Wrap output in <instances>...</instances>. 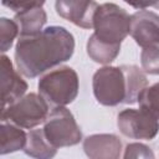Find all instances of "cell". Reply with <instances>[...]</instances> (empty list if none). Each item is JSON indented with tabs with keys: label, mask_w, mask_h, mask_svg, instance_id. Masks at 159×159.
<instances>
[{
	"label": "cell",
	"mask_w": 159,
	"mask_h": 159,
	"mask_svg": "<svg viewBox=\"0 0 159 159\" xmlns=\"http://www.w3.org/2000/svg\"><path fill=\"white\" fill-rule=\"evenodd\" d=\"M73 52V35L62 26H48L36 35L19 37L15 65L22 76L34 78L68 61Z\"/></svg>",
	"instance_id": "1"
},
{
	"label": "cell",
	"mask_w": 159,
	"mask_h": 159,
	"mask_svg": "<svg viewBox=\"0 0 159 159\" xmlns=\"http://www.w3.org/2000/svg\"><path fill=\"white\" fill-rule=\"evenodd\" d=\"M39 93L52 106H67L72 103L80 89L77 72L70 66H60L45 73L37 84Z\"/></svg>",
	"instance_id": "2"
},
{
	"label": "cell",
	"mask_w": 159,
	"mask_h": 159,
	"mask_svg": "<svg viewBox=\"0 0 159 159\" xmlns=\"http://www.w3.org/2000/svg\"><path fill=\"white\" fill-rule=\"evenodd\" d=\"M50 104L39 93H27L14 103L1 108V120L14 123L21 128L32 129L45 123Z\"/></svg>",
	"instance_id": "3"
},
{
	"label": "cell",
	"mask_w": 159,
	"mask_h": 159,
	"mask_svg": "<svg viewBox=\"0 0 159 159\" xmlns=\"http://www.w3.org/2000/svg\"><path fill=\"white\" fill-rule=\"evenodd\" d=\"M93 94L102 106L114 107L127 101V77L123 66L98 68L92 78Z\"/></svg>",
	"instance_id": "4"
},
{
	"label": "cell",
	"mask_w": 159,
	"mask_h": 159,
	"mask_svg": "<svg viewBox=\"0 0 159 159\" xmlns=\"http://www.w3.org/2000/svg\"><path fill=\"white\" fill-rule=\"evenodd\" d=\"M129 22L130 16L123 7L113 2H104L96 9L93 34L103 41L120 43L129 34Z\"/></svg>",
	"instance_id": "5"
},
{
	"label": "cell",
	"mask_w": 159,
	"mask_h": 159,
	"mask_svg": "<svg viewBox=\"0 0 159 159\" xmlns=\"http://www.w3.org/2000/svg\"><path fill=\"white\" fill-rule=\"evenodd\" d=\"M43 133L55 148L72 147L82 140V132L72 112L65 106L53 107L43 124Z\"/></svg>",
	"instance_id": "6"
},
{
	"label": "cell",
	"mask_w": 159,
	"mask_h": 159,
	"mask_svg": "<svg viewBox=\"0 0 159 159\" xmlns=\"http://www.w3.org/2000/svg\"><path fill=\"white\" fill-rule=\"evenodd\" d=\"M117 127L128 138L152 140L159 133V119L140 108H127L118 113Z\"/></svg>",
	"instance_id": "7"
},
{
	"label": "cell",
	"mask_w": 159,
	"mask_h": 159,
	"mask_svg": "<svg viewBox=\"0 0 159 159\" xmlns=\"http://www.w3.org/2000/svg\"><path fill=\"white\" fill-rule=\"evenodd\" d=\"M129 35L143 48L159 46V15L149 10H139L132 14Z\"/></svg>",
	"instance_id": "8"
},
{
	"label": "cell",
	"mask_w": 159,
	"mask_h": 159,
	"mask_svg": "<svg viewBox=\"0 0 159 159\" xmlns=\"http://www.w3.org/2000/svg\"><path fill=\"white\" fill-rule=\"evenodd\" d=\"M98 4L94 0H56V12L82 29H93V16Z\"/></svg>",
	"instance_id": "9"
},
{
	"label": "cell",
	"mask_w": 159,
	"mask_h": 159,
	"mask_svg": "<svg viewBox=\"0 0 159 159\" xmlns=\"http://www.w3.org/2000/svg\"><path fill=\"white\" fill-rule=\"evenodd\" d=\"M1 66V108L21 98L27 91V83L16 72L6 55L0 57Z\"/></svg>",
	"instance_id": "10"
},
{
	"label": "cell",
	"mask_w": 159,
	"mask_h": 159,
	"mask_svg": "<svg viewBox=\"0 0 159 159\" xmlns=\"http://www.w3.org/2000/svg\"><path fill=\"white\" fill-rule=\"evenodd\" d=\"M122 149V140L116 134H92L83 139V150L91 159H118Z\"/></svg>",
	"instance_id": "11"
},
{
	"label": "cell",
	"mask_w": 159,
	"mask_h": 159,
	"mask_svg": "<svg viewBox=\"0 0 159 159\" xmlns=\"http://www.w3.org/2000/svg\"><path fill=\"white\" fill-rule=\"evenodd\" d=\"M14 20L19 25L20 36H32L43 30L47 15L42 7H32L16 12Z\"/></svg>",
	"instance_id": "12"
},
{
	"label": "cell",
	"mask_w": 159,
	"mask_h": 159,
	"mask_svg": "<svg viewBox=\"0 0 159 159\" xmlns=\"http://www.w3.org/2000/svg\"><path fill=\"white\" fill-rule=\"evenodd\" d=\"M27 134L21 129V127L2 122L0 125V154H9L24 149L26 145Z\"/></svg>",
	"instance_id": "13"
},
{
	"label": "cell",
	"mask_w": 159,
	"mask_h": 159,
	"mask_svg": "<svg viewBox=\"0 0 159 159\" xmlns=\"http://www.w3.org/2000/svg\"><path fill=\"white\" fill-rule=\"evenodd\" d=\"M87 55L97 63L107 65L116 60L120 52V43H111L101 40L98 36L92 34L86 45Z\"/></svg>",
	"instance_id": "14"
},
{
	"label": "cell",
	"mask_w": 159,
	"mask_h": 159,
	"mask_svg": "<svg viewBox=\"0 0 159 159\" xmlns=\"http://www.w3.org/2000/svg\"><path fill=\"white\" fill-rule=\"evenodd\" d=\"M25 154L39 158V159H48L56 155L57 148H55L46 138L43 129H31L27 133L26 145L24 148Z\"/></svg>",
	"instance_id": "15"
},
{
	"label": "cell",
	"mask_w": 159,
	"mask_h": 159,
	"mask_svg": "<svg viewBox=\"0 0 159 159\" xmlns=\"http://www.w3.org/2000/svg\"><path fill=\"white\" fill-rule=\"evenodd\" d=\"M127 77V101L125 104L138 102L140 92L148 86V80L143 70L135 65H122Z\"/></svg>",
	"instance_id": "16"
},
{
	"label": "cell",
	"mask_w": 159,
	"mask_h": 159,
	"mask_svg": "<svg viewBox=\"0 0 159 159\" xmlns=\"http://www.w3.org/2000/svg\"><path fill=\"white\" fill-rule=\"evenodd\" d=\"M139 108L159 119V82L147 86L138 97Z\"/></svg>",
	"instance_id": "17"
},
{
	"label": "cell",
	"mask_w": 159,
	"mask_h": 159,
	"mask_svg": "<svg viewBox=\"0 0 159 159\" xmlns=\"http://www.w3.org/2000/svg\"><path fill=\"white\" fill-rule=\"evenodd\" d=\"M19 32V25L15 20H10L7 17L0 19V47L2 53L12 46L14 40Z\"/></svg>",
	"instance_id": "18"
},
{
	"label": "cell",
	"mask_w": 159,
	"mask_h": 159,
	"mask_svg": "<svg viewBox=\"0 0 159 159\" xmlns=\"http://www.w3.org/2000/svg\"><path fill=\"white\" fill-rule=\"evenodd\" d=\"M140 63L145 73L159 75V46L143 48L140 53Z\"/></svg>",
	"instance_id": "19"
},
{
	"label": "cell",
	"mask_w": 159,
	"mask_h": 159,
	"mask_svg": "<svg viewBox=\"0 0 159 159\" xmlns=\"http://www.w3.org/2000/svg\"><path fill=\"white\" fill-rule=\"evenodd\" d=\"M155 155L153 153V150L143 144V143H129L125 149H124V154L123 158L124 159H132V158H145V159H153Z\"/></svg>",
	"instance_id": "20"
},
{
	"label": "cell",
	"mask_w": 159,
	"mask_h": 159,
	"mask_svg": "<svg viewBox=\"0 0 159 159\" xmlns=\"http://www.w3.org/2000/svg\"><path fill=\"white\" fill-rule=\"evenodd\" d=\"M46 0H1L2 5L15 12L32 9V7H42Z\"/></svg>",
	"instance_id": "21"
},
{
	"label": "cell",
	"mask_w": 159,
	"mask_h": 159,
	"mask_svg": "<svg viewBox=\"0 0 159 159\" xmlns=\"http://www.w3.org/2000/svg\"><path fill=\"white\" fill-rule=\"evenodd\" d=\"M128 5L133 6L134 9H139V10H145L147 7H154L158 9L159 7V0H124Z\"/></svg>",
	"instance_id": "22"
},
{
	"label": "cell",
	"mask_w": 159,
	"mask_h": 159,
	"mask_svg": "<svg viewBox=\"0 0 159 159\" xmlns=\"http://www.w3.org/2000/svg\"><path fill=\"white\" fill-rule=\"evenodd\" d=\"M158 10H159V7H158Z\"/></svg>",
	"instance_id": "23"
}]
</instances>
